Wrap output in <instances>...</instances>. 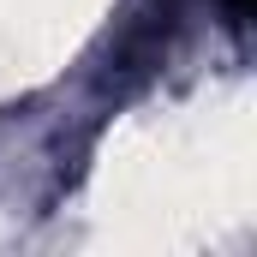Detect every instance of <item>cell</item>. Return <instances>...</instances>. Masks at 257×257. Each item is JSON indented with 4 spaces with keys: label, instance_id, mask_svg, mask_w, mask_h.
<instances>
[{
    "label": "cell",
    "instance_id": "obj_1",
    "mask_svg": "<svg viewBox=\"0 0 257 257\" xmlns=\"http://www.w3.org/2000/svg\"><path fill=\"white\" fill-rule=\"evenodd\" d=\"M221 6H227V18H233V24H245V18H251V0H221Z\"/></svg>",
    "mask_w": 257,
    "mask_h": 257
}]
</instances>
